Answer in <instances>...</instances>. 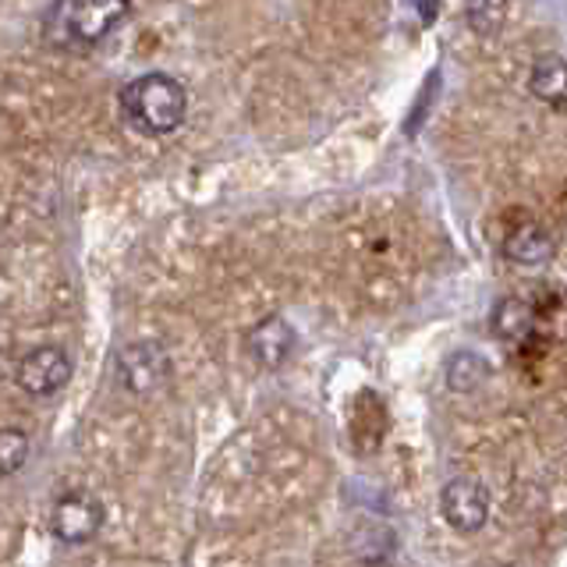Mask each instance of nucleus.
Listing matches in <instances>:
<instances>
[{
	"instance_id": "3",
	"label": "nucleus",
	"mask_w": 567,
	"mask_h": 567,
	"mask_svg": "<svg viewBox=\"0 0 567 567\" xmlns=\"http://www.w3.org/2000/svg\"><path fill=\"white\" fill-rule=\"evenodd\" d=\"M106 522V511L89 489H68L58 496V504L50 511V532L53 539L64 546H85L100 536V528Z\"/></svg>"
},
{
	"instance_id": "8",
	"label": "nucleus",
	"mask_w": 567,
	"mask_h": 567,
	"mask_svg": "<svg viewBox=\"0 0 567 567\" xmlns=\"http://www.w3.org/2000/svg\"><path fill=\"white\" fill-rule=\"evenodd\" d=\"M532 96L549 106H567V61L557 53H539L528 75Z\"/></svg>"
},
{
	"instance_id": "5",
	"label": "nucleus",
	"mask_w": 567,
	"mask_h": 567,
	"mask_svg": "<svg viewBox=\"0 0 567 567\" xmlns=\"http://www.w3.org/2000/svg\"><path fill=\"white\" fill-rule=\"evenodd\" d=\"M14 380H18V386H22L29 398H50V394H58V390H64L68 380H71V359H68V351L58 348V344H43V348L29 351L25 359L18 362Z\"/></svg>"
},
{
	"instance_id": "11",
	"label": "nucleus",
	"mask_w": 567,
	"mask_h": 567,
	"mask_svg": "<svg viewBox=\"0 0 567 567\" xmlns=\"http://www.w3.org/2000/svg\"><path fill=\"white\" fill-rule=\"evenodd\" d=\"M486 377H489L486 359H478V354H472V351H461L447 362V386L461 390V394H472V390H478Z\"/></svg>"
},
{
	"instance_id": "4",
	"label": "nucleus",
	"mask_w": 567,
	"mask_h": 567,
	"mask_svg": "<svg viewBox=\"0 0 567 567\" xmlns=\"http://www.w3.org/2000/svg\"><path fill=\"white\" fill-rule=\"evenodd\" d=\"M171 377V354L159 341H135L117 354V380L128 394H153Z\"/></svg>"
},
{
	"instance_id": "9",
	"label": "nucleus",
	"mask_w": 567,
	"mask_h": 567,
	"mask_svg": "<svg viewBox=\"0 0 567 567\" xmlns=\"http://www.w3.org/2000/svg\"><path fill=\"white\" fill-rule=\"evenodd\" d=\"M493 333L507 344H522L536 333V309L525 298H504L493 312Z\"/></svg>"
},
{
	"instance_id": "12",
	"label": "nucleus",
	"mask_w": 567,
	"mask_h": 567,
	"mask_svg": "<svg viewBox=\"0 0 567 567\" xmlns=\"http://www.w3.org/2000/svg\"><path fill=\"white\" fill-rule=\"evenodd\" d=\"M29 451H32V440L25 430H18V425H4V430H0V483L25 468Z\"/></svg>"
},
{
	"instance_id": "7",
	"label": "nucleus",
	"mask_w": 567,
	"mask_h": 567,
	"mask_svg": "<svg viewBox=\"0 0 567 567\" xmlns=\"http://www.w3.org/2000/svg\"><path fill=\"white\" fill-rule=\"evenodd\" d=\"M291 351H295V330L288 327L284 316H266L262 323H256L252 333H248V354H252L262 369H280L288 362Z\"/></svg>"
},
{
	"instance_id": "2",
	"label": "nucleus",
	"mask_w": 567,
	"mask_h": 567,
	"mask_svg": "<svg viewBox=\"0 0 567 567\" xmlns=\"http://www.w3.org/2000/svg\"><path fill=\"white\" fill-rule=\"evenodd\" d=\"M128 14V4H53L43 14V40L53 50L85 53L103 43Z\"/></svg>"
},
{
	"instance_id": "6",
	"label": "nucleus",
	"mask_w": 567,
	"mask_h": 567,
	"mask_svg": "<svg viewBox=\"0 0 567 567\" xmlns=\"http://www.w3.org/2000/svg\"><path fill=\"white\" fill-rule=\"evenodd\" d=\"M440 511L451 528L478 532L489 518V493L478 478H451V483L443 486Z\"/></svg>"
},
{
	"instance_id": "1",
	"label": "nucleus",
	"mask_w": 567,
	"mask_h": 567,
	"mask_svg": "<svg viewBox=\"0 0 567 567\" xmlns=\"http://www.w3.org/2000/svg\"><path fill=\"white\" fill-rule=\"evenodd\" d=\"M117 106H121V117L128 121L135 132L159 138L182 128V121L188 114V93L174 75L150 71V75H138L128 85H121Z\"/></svg>"
},
{
	"instance_id": "13",
	"label": "nucleus",
	"mask_w": 567,
	"mask_h": 567,
	"mask_svg": "<svg viewBox=\"0 0 567 567\" xmlns=\"http://www.w3.org/2000/svg\"><path fill=\"white\" fill-rule=\"evenodd\" d=\"M507 18V8H501V4H475V8H468V22H472V29L475 32H496L501 29V22Z\"/></svg>"
},
{
	"instance_id": "10",
	"label": "nucleus",
	"mask_w": 567,
	"mask_h": 567,
	"mask_svg": "<svg viewBox=\"0 0 567 567\" xmlns=\"http://www.w3.org/2000/svg\"><path fill=\"white\" fill-rule=\"evenodd\" d=\"M504 252L507 259L522 266H536L554 256V238H549L539 224H522V227H511V235L504 238Z\"/></svg>"
}]
</instances>
